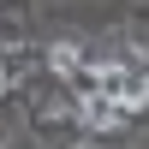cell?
I'll list each match as a JSON object with an SVG mask.
<instances>
[{
  "label": "cell",
  "mask_w": 149,
  "mask_h": 149,
  "mask_svg": "<svg viewBox=\"0 0 149 149\" xmlns=\"http://www.w3.org/2000/svg\"><path fill=\"white\" fill-rule=\"evenodd\" d=\"M48 60H54V72H60V78L84 72V48H78V42H54V48H48Z\"/></svg>",
  "instance_id": "6da1fadb"
}]
</instances>
